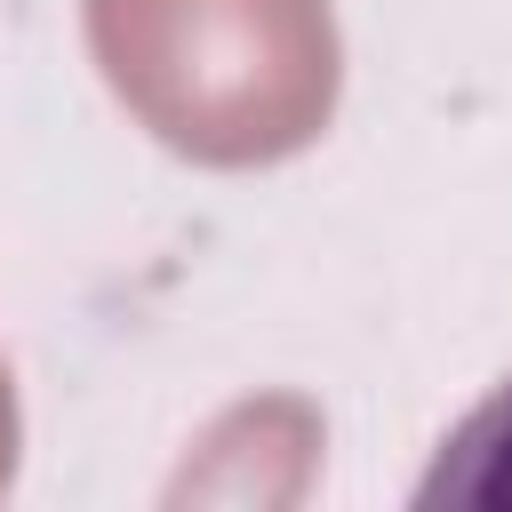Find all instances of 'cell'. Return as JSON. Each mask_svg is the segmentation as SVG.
I'll use <instances>...</instances> for the list:
<instances>
[{
  "mask_svg": "<svg viewBox=\"0 0 512 512\" xmlns=\"http://www.w3.org/2000/svg\"><path fill=\"white\" fill-rule=\"evenodd\" d=\"M424 512H512V376L440 440L432 472L416 480Z\"/></svg>",
  "mask_w": 512,
  "mask_h": 512,
  "instance_id": "2",
  "label": "cell"
},
{
  "mask_svg": "<svg viewBox=\"0 0 512 512\" xmlns=\"http://www.w3.org/2000/svg\"><path fill=\"white\" fill-rule=\"evenodd\" d=\"M88 56L192 168H272L328 136L344 40L328 0H80Z\"/></svg>",
  "mask_w": 512,
  "mask_h": 512,
  "instance_id": "1",
  "label": "cell"
},
{
  "mask_svg": "<svg viewBox=\"0 0 512 512\" xmlns=\"http://www.w3.org/2000/svg\"><path fill=\"white\" fill-rule=\"evenodd\" d=\"M16 448H24V416H16V384H8V360H0V496L16 480Z\"/></svg>",
  "mask_w": 512,
  "mask_h": 512,
  "instance_id": "3",
  "label": "cell"
}]
</instances>
